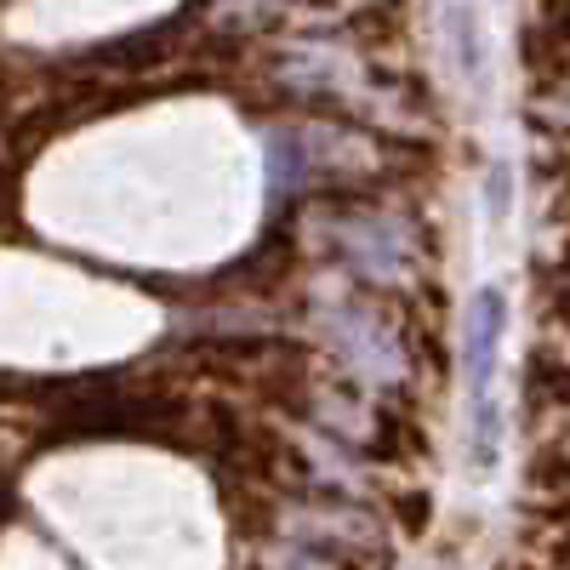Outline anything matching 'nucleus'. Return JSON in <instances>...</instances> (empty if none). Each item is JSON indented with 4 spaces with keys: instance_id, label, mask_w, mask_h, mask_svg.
<instances>
[{
    "instance_id": "1",
    "label": "nucleus",
    "mask_w": 570,
    "mask_h": 570,
    "mask_svg": "<svg viewBox=\"0 0 570 570\" xmlns=\"http://www.w3.org/2000/svg\"><path fill=\"white\" fill-rule=\"evenodd\" d=\"M502 297L497 292H480L473 303V320H468V405H473V462H491V445H497V400H491V383H497V343H502Z\"/></svg>"
}]
</instances>
